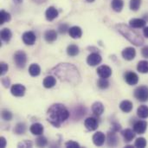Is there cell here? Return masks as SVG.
I'll return each instance as SVG.
<instances>
[{"label": "cell", "mask_w": 148, "mask_h": 148, "mask_svg": "<svg viewBox=\"0 0 148 148\" xmlns=\"http://www.w3.org/2000/svg\"><path fill=\"white\" fill-rule=\"evenodd\" d=\"M137 69L140 73L147 74L148 73V62L147 61H140L138 63Z\"/></svg>", "instance_id": "cell-30"}, {"label": "cell", "mask_w": 148, "mask_h": 148, "mask_svg": "<svg viewBox=\"0 0 148 148\" xmlns=\"http://www.w3.org/2000/svg\"><path fill=\"white\" fill-rule=\"evenodd\" d=\"M43 87L46 88H51L53 87H55V85L56 84V79L52 76V75H49V76H46L43 80Z\"/></svg>", "instance_id": "cell-23"}, {"label": "cell", "mask_w": 148, "mask_h": 148, "mask_svg": "<svg viewBox=\"0 0 148 148\" xmlns=\"http://www.w3.org/2000/svg\"><path fill=\"white\" fill-rule=\"evenodd\" d=\"M147 122L144 121H136L134 125V130L138 134H143L147 131Z\"/></svg>", "instance_id": "cell-12"}, {"label": "cell", "mask_w": 148, "mask_h": 148, "mask_svg": "<svg viewBox=\"0 0 148 148\" xmlns=\"http://www.w3.org/2000/svg\"><path fill=\"white\" fill-rule=\"evenodd\" d=\"M134 146L136 147H140V148H144L147 147V140L145 138H139L135 140V144Z\"/></svg>", "instance_id": "cell-37"}, {"label": "cell", "mask_w": 148, "mask_h": 148, "mask_svg": "<svg viewBox=\"0 0 148 148\" xmlns=\"http://www.w3.org/2000/svg\"><path fill=\"white\" fill-rule=\"evenodd\" d=\"M69 27L67 23H62L58 28V30L61 34H65L67 31H69Z\"/></svg>", "instance_id": "cell-39"}, {"label": "cell", "mask_w": 148, "mask_h": 148, "mask_svg": "<svg viewBox=\"0 0 148 148\" xmlns=\"http://www.w3.org/2000/svg\"><path fill=\"white\" fill-rule=\"evenodd\" d=\"M13 1H14V2H15L16 3H18V4H19V3H23V0H13Z\"/></svg>", "instance_id": "cell-48"}, {"label": "cell", "mask_w": 148, "mask_h": 148, "mask_svg": "<svg viewBox=\"0 0 148 148\" xmlns=\"http://www.w3.org/2000/svg\"><path fill=\"white\" fill-rule=\"evenodd\" d=\"M79 52H80L79 48H78V46L75 45V44H70V45H69L68 48H67V54H68L69 56H72V57L76 56L79 54Z\"/></svg>", "instance_id": "cell-27"}, {"label": "cell", "mask_w": 148, "mask_h": 148, "mask_svg": "<svg viewBox=\"0 0 148 148\" xmlns=\"http://www.w3.org/2000/svg\"><path fill=\"white\" fill-rule=\"evenodd\" d=\"M137 115L140 119L148 118V107L146 105H141L137 109Z\"/></svg>", "instance_id": "cell-25"}, {"label": "cell", "mask_w": 148, "mask_h": 148, "mask_svg": "<svg viewBox=\"0 0 148 148\" xmlns=\"http://www.w3.org/2000/svg\"><path fill=\"white\" fill-rule=\"evenodd\" d=\"M2 84L3 85L4 88H9L10 85V78H8V77L3 78L2 79Z\"/></svg>", "instance_id": "cell-43"}, {"label": "cell", "mask_w": 148, "mask_h": 148, "mask_svg": "<svg viewBox=\"0 0 148 148\" xmlns=\"http://www.w3.org/2000/svg\"><path fill=\"white\" fill-rule=\"evenodd\" d=\"M6 144H7V142H6L5 138L4 137H1V139H0V147L2 148L5 147H6Z\"/></svg>", "instance_id": "cell-45"}, {"label": "cell", "mask_w": 148, "mask_h": 148, "mask_svg": "<svg viewBox=\"0 0 148 148\" xmlns=\"http://www.w3.org/2000/svg\"><path fill=\"white\" fill-rule=\"evenodd\" d=\"M122 135H123L124 140H125L126 142H130V141H132L135 138L136 133L134 132V130L127 128V129L122 131Z\"/></svg>", "instance_id": "cell-22"}, {"label": "cell", "mask_w": 148, "mask_h": 148, "mask_svg": "<svg viewBox=\"0 0 148 148\" xmlns=\"http://www.w3.org/2000/svg\"><path fill=\"white\" fill-rule=\"evenodd\" d=\"M124 79L126 81V82L128 85L134 86L136 85L139 82V76L136 73L132 72V71H128L124 75Z\"/></svg>", "instance_id": "cell-6"}, {"label": "cell", "mask_w": 148, "mask_h": 148, "mask_svg": "<svg viewBox=\"0 0 148 148\" xmlns=\"http://www.w3.org/2000/svg\"><path fill=\"white\" fill-rule=\"evenodd\" d=\"M112 9L116 11V12H121L123 9L124 6V2L123 0H112L111 3Z\"/></svg>", "instance_id": "cell-28"}, {"label": "cell", "mask_w": 148, "mask_h": 148, "mask_svg": "<svg viewBox=\"0 0 148 148\" xmlns=\"http://www.w3.org/2000/svg\"><path fill=\"white\" fill-rule=\"evenodd\" d=\"M101 61H102V58H101V55L98 53H91L87 58V63L92 67H95V66L100 64L101 62Z\"/></svg>", "instance_id": "cell-7"}, {"label": "cell", "mask_w": 148, "mask_h": 148, "mask_svg": "<svg viewBox=\"0 0 148 148\" xmlns=\"http://www.w3.org/2000/svg\"><path fill=\"white\" fill-rule=\"evenodd\" d=\"M18 147H32V142L29 140H23L21 143L17 145Z\"/></svg>", "instance_id": "cell-40"}, {"label": "cell", "mask_w": 148, "mask_h": 148, "mask_svg": "<svg viewBox=\"0 0 148 148\" xmlns=\"http://www.w3.org/2000/svg\"><path fill=\"white\" fill-rule=\"evenodd\" d=\"M1 117H2V119L3 120V121H11V119H12V114L10 112V111H8V110H6V109H3V111H2V113H1Z\"/></svg>", "instance_id": "cell-36"}, {"label": "cell", "mask_w": 148, "mask_h": 148, "mask_svg": "<svg viewBox=\"0 0 148 148\" xmlns=\"http://www.w3.org/2000/svg\"><path fill=\"white\" fill-rule=\"evenodd\" d=\"M123 58L127 61H132L134 59L135 56H136V50L133 48V47H127L126 48L122 53H121Z\"/></svg>", "instance_id": "cell-13"}, {"label": "cell", "mask_w": 148, "mask_h": 148, "mask_svg": "<svg viewBox=\"0 0 148 148\" xmlns=\"http://www.w3.org/2000/svg\"><path fill=\"white\" fill-rule=\"evenodd\" d=\"M44 39L48 42H53L57 39V33L55 29H49L44 33Z\"/></svg>", "instance_id": "cell-21"}, {"label": "cell", "mask_w": 148, "mask_h": 148, "mask_svg": "<svg viewBox=\"0 0 148 148\" xmlns=\"http://www.w3.org/2000/svg\"><path fill=\"white\" fill-rule=\"evenodd\" d=\"M107 142L109 147H116L119 143V139L115 134V132H109L107 138Z\"/></svg>", "instance_id": "cell-17"}, {"label": "cell", "mask_w": 148, "mask_h": 148, "mask_svg": "<svg viewBox=\"0 0 148 148\" xmlns=\"http://www.w3.org/2000/svg\"><path fill=\"white\" fill-rule=\"evenodd\" d=\"M106 136L102 132H97L93 136V142L96 147H101L105 143Z\"/></svg>", "instance_id": "cell-14"}, {"label": "cell", "mask_w": 148, "mask_h": 148, "mask_svg": "<svg viewBox=\"0 0 148 148\" xmlns=\"http://www.w3.org/2000/svg\"><path fill=\"white\" fill-rule=\"evenodd\" d=\"M143 33H144V36L148 38V26L147 27H145L144 28V29H143Z\"/></svg>", "instance_id": "cell-46"}, {"label": "cell", "mask_w": 148, "mask_h": 148, "mask_svg": "<svg viewBox=\"0 0 148 148\" xmlns=\"http://www.w3.org/2000/svg\"><path fill=\"white\" fill-rule=\"evenodd\" d=\"M97 74L99 75V76L101 78L108 79L112 75V69L110 67H108L107 65H102L97 69Z\"/></svg>", "instance_id": "cell-11"}, {"label": "cell", "mask_w": 148, "mask_h": 148, "mask_svg": "<svg viewBox=\"0 0 148 148\" xmlns=\"http://www.w3.org/2000/svg\"><path fill=\"white\" fill-rule=\"evenodd\" d=\"M29 73L31 76L33 77H36V76H38L41 73V68L38 64L36 63H33L29 66Z\"/></svg>", "instance_id": "cell-26"}, {"label": "cell", "mask_w": 148, "mask_h": 148, "mask_svg": "<svg viewBox=\"0 0 148 148\" xmlns=\"http://www.w3.org/2000/svg\"><path fill=\"white\" fill-rule=\"evenodd\" d=\"M58 14H59L58 10L54 6L49 7L45 11V16L48 21H53L54 19H56L58 16Z\"/></svg>", "instance_id": "cell-15"}, {"label": "cell", "mask_w": 148, "mask_h": 148, "mask_svg": "<svg viewBox=\"0 0 148 148\" xmlns=\"http://www.w3.org/2000/svg\"><path fill=\"white\" fill-rule=\"evenodd\" d=\"M121 125H120L119 123L114 122V123L112 124V131H113V132L117 133V132L121 131Z\"/></svg>", "instance_id": "cell-42"}, {"label": "cell", "mask_w": 148, "mask_h": 148, "mask_svg": "<svg viewBox=\"0 0 148 148\" xmlns=\"http://www.w3.org/2000/svg\"><path fill=\"white\" fill-rule=\"evenodd\" d=\"M36 144L39 147H45L48 144V140H47V139L44 136L39 135V137L36 140Z\"/></svg>", "instance_id": "cell-34"}, {"label": "cell", "mask_w": 148, "mask_h": 148, "mask_svg": "<svg viewBox=\"0 0 148 148\" xmlns=\"http://www.w3.org/2000/svg\"><path fill=\"white\" fill-rule=\"evenodd\" d=\"M92 111L96 116H101L104 113V106L101 102L96 101L92 105Z\"/></svg>", "instance_id": "cell-18"}, {"label": "cell", "mask_w": 148, "mask_h": 148, "mask_svg": "<svg viewBox=\"0 0 148 148\" xmlns=\"http://www.w3.org/2000/svg\"><path fill=\"white\" fill-rule=\"evenodd\" d=\"M14 62H15V64L16 65L17 68L23 69L26 65V62H27L26 54L22 50L16 51L14 55Z\"/></svg>", "instance_id": "cell-5"}, {"label": "cell", "mask_w": 148, "mask_h": 148, "mask_svg": "<svg viewBox=\"0 0 148 148\" xmlns=\"http://www.w3.org/2000/svg\"><path fill=\"white\" fill-rule=\"evenodd\" d=\"M11 36H12V33L9 29L4 28L1 30V39L3 42H8L11 39Z\"/></svg>", "instance_id": "cell-29"}, {"label": "cell", "mask_w": 148, "mask_h": 148, "mask_svg": "<svg viewBox=\"0 0 148 148\" xmlns=\"http://www.w3.org/2000/svg\"><path fill=\"white\" fill-rule=\"evenodd\" d=\"M69 36L74 38V39H77L80 38L82 36V30L80 27L78 26H73L71 28H69Z\"/></svg>", "instance_id": "cell-19"}, {"label": "cell", "mask_w": 148, "mask_h": 148, "mask_svg": "<svg viewBox=\"0 0 148 148\" xmlns=\"http://www.w3.org/2000/svg\"><path fill=\"white\" fill-rule=\"evenodd\" d=\"M147 24L146 20L141 18H133L129 21V25L134 29H140L145 27Z\"/></svg>", "instance_id": "cell-16"}, {"label": "cell", "mask_w": 148, "mask_h": 148, "mask_svg": "<svg viewBox=\"0 0 148 148\" xmlns=\"http://www.w3.org/2000/svg\"><path fill=\"white\" fill-rule=\"evenodd\" d=\"M52 73L62 82L76 85L81 81L78 69L71 63H59L52 69Z\"/></svg>", "instance_id": "cell-1"}, {"label": "cell", "mask_w": 148, "mask_h": 148, "mask_svg": "<svg viewBox=\"0 0 148 148\" xmlns=\"http://www.w3.org/2000/svg\"><path fill=\"white\" fill-rule=\"evenodd\" d=\"M141 5V0H130V9L136 11L140 9Z\"/></svg>", "instance_id": "cell-35"}, {"label": "cell", "mask_w": 148, "mask_h": 148, "mask_svg": "<svg viewBox=\"0 0 148 148\" xmlns=\"http://www.w3.org/2000/svg\"><path fill=\"white\" fill-rule=\"evenodd\" d=\"M84 125L85 127L88 130V131H95L99 127V122L98 121L94 118V117H88L84 121Z\"/></svg>", "instance_id": "cell-10"}, {"label": "cell", "mask_w": 148, "mask_h": 148, "mask_svg": "<svg viewBox=\"0 0 148 148\" xmlns=\"http://www.w3.org/2000/svg\"><path fill=\"white\" fill-rule=\"evenodd\" d=\"M34 1L37 3H45L47 0H34Z\"/></svg>", "instance_id": "cell-47"}, {"label": "cell", "mask_w": 148, "mask_h": 148, "mask_svg": "<svg viewBox=\"0 0 148 148\" xmlns=\"http://www.w3.org/2000/svg\"><path fill=\"white\" fill-rule=\"evenodd\" d=\"M97 86L101 89H107L109 87V82L106 78H100L97 82Z\"/></svg>", "instance_id": "cell-33"}, {"label": "cell", "mask_w": 148, "mask_h": 148, "mask_svg": "<svg viewBox=\"0 0 148 148\" xmlns=\"http://www.w3.org/2000/svg\"><path fill=\"white\" fill-rule=\"evenodd\" d=\"M87 1H88V3H92V2H94L95 0H87Z\"/></svg>", "instance_id": "cell-49"}, {"label": "cell", "mask_w": 148, "mask_h": 148, "mask_svg": "<svg viewBox=\"0 0 148 148\" xmlns=\"http://www.w3.org/2000/svg\"><path fill=\"white\" fill-rule=\"evenodd\" d=\"M25 132H26V125L24 123L20 122L16 125V127L14 128V133L16 134H18V135L23 134H25Z\"/></svg>", "instance_id": "cell-31"}, {"label": "cell", "mask_w": 148, "mask_h": 148, "mask_svg": "<svg viewBox=\"0 0 148 148\" xmlns=\"http://www.w3.org/2000/svg\"><path fill=\"white\" fill-rule=\"evenodd\" d=\"M65 146H66V147H71V148H79L80 147V145H79L77 142H75V141H73V140H70V141L67 142V143L65 144Z\"/></svg>", "instance_id": "cell-41"}, {"label": "cell", "mask_w": 148, "mask_h": 148, "mask_svg": "<svg viewBox=\"0 0 148 148\" xmlns=\"http://www.w3.org/2000/svg\"><path fill=\"white\" fill-rule=\"evenodd\" d=\"M116 29L125 38H127L133 44H134L136 46L143 45V43H144L143 37L140 36V33H138L137 31L133 29L134 28H132L131 26L129 27L124 23H120V24L116 25Z\"/></svg>", "instance_id": "cell-3"}, {"label": "cell", "mask_w": 148, "mask_h": 148, "mask_svg": "<svg viewBox=\"0 0 148 148\" xmlns=\"http://www.w3.org/2000/svg\"><path fill=\"white\" fill-rule=\"evenodd\" d=\"M120 108L124 113H130L133 110V102L130 101H123L120 104Z\"/></svg>", "instance_id": "cell-24"}, {"label": "cell", "mask_w": 148, "mask_h": 148, "mask_svg": "<svg viewBox=\"0 0 148 148\" xmlns=\"http://www.w3.org/2000/svg\"><path fill=\"white\" fill-rule=\"evenodd\" d=\"M0 68H1L0 75H4L7 73V71H8V69H9L8 65H7L4 62H1V63H0Z\"/></svg>", "instance_id": "cell-38"}, {"label": "cell", "mask_w": 148, "mask_h": 148, "mask_svg": "<svg viewBox=\"0 0 148 148\" xmlns=\"http://www.w3.org/2000/svg\"><path fill=\"white\" fill-rule=\"evenodd\" d=\"M10 20V13L6 12L5 10H1L0 12V24H3L6 22H9Z\"/></svg>", "instance_id": "cell-32"}, {"label": "cell", "mask_w": 148, "mask_h": 148, "mask_svg": "<svg viewBox=\"0 0 148 148\" xmlns=\"http://www.w3.org/2000/svg\"><path fill=\"white\" fill-rule=\"evenodd\" d=\"M22 39H23V42L26 45H33L36 42V36L34 32H32V31H26V32L23 33V35L22 36Z\"/></svg>", "instance_id": "cell-9"}, {"label": "cell", "mask_w": 148, "mask_h": 148, "mask_svg": "<svg viewBox=\"0 0 148 148\" xmlns=\"http://www.w3.org/2000/svg\"><path fill=\"white\" fill-rule=\"evenodd\" d=\"M70 115L67 108L60 103L53 104L47 112V119L50 124L59 127L63 122H65Z\"/></svg>", "instance_id": "cell-2"}, {"label": "cell", "mask_w": 148, "mask_h": 148, "mask_svg": "<svg viewBox=\"0 0 148 148\" xmlns=\"http://www.w3.org/2000/svg\"><path fill=\"white\" fill-rule=\"evenodd\" d=\"M134 97L141 101L145 102L148 101V87L147 86H140L134 90Z\"/></svg>", "instance_id": "cell-4"}, {"label": "cell", "mask_w": 148, "mask_h": 148, "mask_svg": "<svg viewBox=\"0 0 148 148\" xmlns=\"http://www.w3.org/2000/svg\"><path fill=\"white\" fill-rule=\"evenodd\" d=\"M25 87L22 84H15L10 88V93L16 97H22L25 94Z\"/></svg>", "instance_id": "cell-8"}, {"label": "cell", "mask_w": 148, "mask_h": 148, "mask_svg": "<svg viewBox=\"0 0 148 148\" xmlns=\"http://www.w3.org/2000/svg\"><path fill=\"white\" fill-rule=\"evenodd\" d=\"M29 130H30L32 134L39 136V135L42 134L44 128H43V126L42 124H40V123H34V124L31 125Z\"/></svg>", "instance_id": "cell-20"}, {"label": "cell", "mask_w": 148, "mask_h": 148, "mask_svg": "<svg viewBox=\"0 0 148 148\" xmlns=\"http://www.w3.org/2000/svg\"><path fill=\"white\" fill-rule=\"evenodd\" d=\"M141 54L145 58H148V46H145L141 49Z\"/></svg>", "instance_id": "cell-44"}]
</instances>
